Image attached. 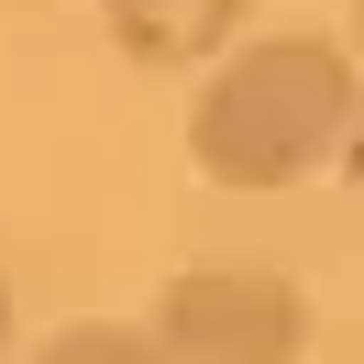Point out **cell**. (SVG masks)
Here are the masks:
<instances>
[{
  "label": "cell",
  "mask_w": 364,
  "mask_h": 364,
  "mask_svg": "<svg viewBox=\"0 0 364 364\" xmlns=\"http://www.w3.org/2000/svg\"><path fill=\"white\" fill-rule=\"evenodd\" d=\"M353 55H364V0H353Z\"/></svg>",
  "instance_id": "cell-6"
},
{
  "label": "cell",
  "mask_w": 364,
  "mask_h": 364,
  "mask_svg": "<svg viewBox=\"0 0 364 364\" xmlns=\"http://www.w3.org/2000/svg\"><path fill=\"white\" fill-rule=\"evenodd\" d=\"M364 111V55L331 33H243L188 100V166L210 188H298L353 144Z\"/></svg>",
  "instance_id": "cell-1"
},
{
  "label": "cell",
  "mask_w": 364,
  "mask_h": 364,
  "mask_svg": "<svg viewBox=\"0 0 364 364\" xmlns=\"http://www.w3.org/2000/svg\"><path fill=\"white\" fill-rule=\"evenodd\" d=\"M166 364H298L309 353V287L287 265H177L155 287Z\"/></svg>",
  "instance_id": "cell-2"
},
{
  "label": "cell",
  "mask_w": 364,
  "mask_h": 364,
  "mask_svg": "<svg viewBox=\"0 0 364 364\" xmlns=\"http://www.w3.org/2000/svg\"><path fill=\"white\" fill-rule=\"evenodd\" d=\"M33 364H166V342L155 320H67V331H45Z\"/></svg>",
  "instance_id": "cell-4"
},
{
  "label": "cell",
  "mask_w": 364,
  "mask_h": 364,
  "mask_svg": "<svg viewBox=\"0 0 364 364\" xmlns=\"http://www.w3.org/2000/svg\"><path fill=\"white\" fill-rule=\"evenodd\" d=\"M0 364H11V276H0Z\"/></svg>",
  "instance_id": "cell-5"
},
{
  "label": "cell",
  "mask_w": 364,
  "mask_h": 364,
  "mask_svg": "<svg viewBox=\"0 0 364 364\" xmlns=\"http://www.w3.org/2000/svg\"><path fill=\"white\" fill-rule=\"evenodd\" d=\"M254 0H100V33H111L133 67L155 77H188V67H221L243 45Z\"/></svg>",
  "instance_id": "cell-3"
}]
</instances>
